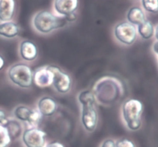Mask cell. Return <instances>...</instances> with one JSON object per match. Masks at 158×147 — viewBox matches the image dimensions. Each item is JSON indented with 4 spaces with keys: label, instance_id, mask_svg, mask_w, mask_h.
Segmentation results:
<instances>
[{
    "label": "cell",
    "instance_id": "obj_23",
    "mask_svg": "<svg viewBox=\"0 0 158 147\" xmlns=\"http://www.w3.org/2000/svg\"><path fill=\"white\" fill-rule=\"evenodd\" d=\"M100 147H117L116 146V141L113 139H106L102 143Z\"/></svg>",
    "mask_w": 158,
    "mask_h": 147
},
{
    "label": "cell",
    "instance_id": "obj_12",
    "mask_svg": "<svg viewBox=\"0 0 158 147\" xmlns=\"http://www.w3.org/2000/svg\"><path fill=\"white\" fill-rule=\"evenodd\" d=\"M19 54L22 59L26 61H33L38 56V48L32 41L23 40L20 43Z\"/></svg>",
    "mask_w": 158,
    "mask_h": 147
},
{
    "label": "cell",
    "instance_id": "obj_19",
    "mask_svg": "<svg viewBox=\"0 0 158 147\" xmlns=\"http://www.w3.org/2000/svg\"><path fill=\"white\" fill-rule=\"evenodd\" d=\"M12 141L6 126L0 124V147H9Z\"/></svg>",
    "mask_w": 158,
    "mask_h": 147
},
{
    "label": "cell",
    "instance_id": "obj_28",
    "mask_svg": "<svg viewBox=\"0 0 158 147\" xmlns=\"http://www.w3.org/2000/svg\"><path fill=\"white\" fill-rule=\"evenodd\" d=\"M153 50H154V52L157 54L158 57V42H157V43H155L154 44V46H153Z\"/></svg>",
    "mask_w": 158,
    "mask_h": 147
},
{
    "label": "cell",
    "instance_id": "obj_1",
    "mask_svg": "<svg viewBox=\"0 0 158 147\" xmlns=\"http://www.w3.org/2000/svg\"><path fill=\"white\" fill-rule=\"evenodd\" d=\"M96 101L106 106L117 103L126 92V88L120 79L106 76L96 82L92 90Z\"/></svg>",
    "mask_w": 158,
    "mask_h": 147
},
{
    "label": "cell",
    "instance_id": "obj_5",
    "mask_svg": "<svg viewBox=\"0 0 158 147\" xmlns=\"http://www.w3.org/2000/svg\"><path fill=\"white\" fill-rule=\"evenodd\" d=\"M8 77L15 86L23 89H28L33 83V70L27 64L17 63L9 68Z\"/></svg>",
    "mask_w": 158,
    "mask_h": 147
},
{
    "label": "cell",
    "instance_id": "obj_21",
    "mask_svg": "<svg viewBox=\"0 0 158 147\" xmlns=\"http://www.w3.org/2000/svg\"><path fill=\"white\" fill-rule=\"evenodd\" d=\"M42 116H43L40 113V112L38 110L32 109L29 121L27 123L29 124V127H38V125L41 122Z\"/></svg>",
    "mask_w": 158,
    "mask_h": 147
},
{
    "label": "cell",
    "instance_id": "obj_10",
    "mask_svg": "<svg viewBox=\"0 0 158 147\" xmlns=\"http://www.w3.org/2000/svg\"><path fill=\"white\" fill-rule=\"evenodd\" d=\"M54 10L60 16L75 12L79 7V0H54Z\"/></svg>",
    "mask_w": 158,
    "mask_h": 147
},
{
    "label": "cell",
    "instance_id": "obj_9",
    "mask_svg": "<svg viewBox=\"0 0 158 147\" xmlns=\"http://www.w3.org/2000/svg\"><path fill=\"white\" fill-rule=\"evenodd\" d=\"M33 83L40 88L52 86L53 73L49 66H41L33 71Z\"/></svg>",
    "mask_w": 158,
    "mask_h": 147
},
{
    "label": "cell",
    "instance_id": "obj_3",
    "mask_svg": "<svg viewBox=\"0 0 158 147\" xmlns=\"http://www.w3.org/2000/svg\"><path fill=\"white\" fill-rule=\"evenodd\" d=\"M64 16L56 15L52 12L42 10L37 12L32 18L34 29L42 34H49L67 24Z\"/></svg>",
    "mask_w": 158,
    "mask_h": 147
},
{
    "label": "cell",
    "instance_id": "obj_14",
    "mask_svg": "<svg viewBox=\"0 0 158 147\" xmlns=\"http://www.w3.org/2000/svg\"><path fill=\"white\" fill-rule=\"evenodd\" d=\"M20 33V28L12 21L0 22V36L6 39H14Z\"/></svg>",
    "mask_w": 158,
    "mask_h": 147
},
{
    "label": "cell",
    "instance_id": "obj_7",
    "mask_svg": "<svg viewBox=\"0 0 158 147\" xmlns=\"http://www.w3.org/2000/svg\"><path fill=\"white\" fill-rule=\"evenodd\" d=\"M22 141L25 147H46V133L38 127H29L23 131Z\"/></svg>",
    "mask_w": 158,
    "mask_h": 147
},
{
    "label": "cell",
    "instance_id": "obj_11",
    "mask_svg": "<svg viewBox=\"0 0 158 147\" xmlns=\"http://www.w3.org/2000/svg\"><path fill=\"white\" fill-rule=\"evenodd\" d=\"M57 103L49 96L42 97L38 102V111L43 116H52L57 110Z\"/></svg>",
    "mask_w": 158,
    "mask_h": 147
},
{
    "label": "cell",
    "instance_id": "obj_6",
    "mask_svg": "<svg viewBox=\"0 0 158 147\" xmlns=\"http://www.w3.org/2000/svg\"><path fill=\"white\" fill-rule=\"evenodd\" d=\"M114 36L120 43L131 46L137 38V29L134 25L128 22H122L114 27Z\"/></svg>",
    "mask_w": 158,
    "mask_h": 147
},
{
    "label": "cell",
    "instance_id": "obj_20",
    "mask_svg": "<svg viewBox=\"0 0 158 147\" xmlns=\"http://www.w3.org/2000/svg\"><path fill=\"white\" fill-rule=\"evenodd\" d=\"M143 8L150 13H158V0H142Z\"/></svg>",
    "mask_w": 158,
    "mask_h": 147
},
{
    "label": "cell",
    "instance_id": "obj_29",
    "mask_svg": "<svg viewBox=\"0 0 158 147\" xmlns=\"http://www.w3.org/2000/svg\"><path fill=\"white\" fill-rule=\"evenodd\" d=\"M154 35H155L156 39H157L158 42V25L157 26V27H156L155 31H154Z\"/></svg>",
    "mask_w": 158,
    "mask_h": 147
},
{
    "label": "cell",
    "instance_id": "obj_26",
    "mask_svg": "<svg viewBox=\"0 0 158 147\" xmlns=\"http://www.w3.org/2000/svg\"><path fill=\"white\" fill-rule=\"evenodd\" d=\"M46 147H65V146H63L61 143H60V142L54 141V142H52V143H48Z\"/></svg>",
    "mask_w": 158,
    "mask_h": 147
},
{
    "label": "cell",
    "instance_id": "obj_13",
    "mask_svg": "<svg viewBox=\"0 0 158 147\" xmlns=\"http://www.w3.org/2000/svg\"><path fill=\"white\" fill-rule=\"evenodd\" d=\"M15 12V0H0V22L12 21Z\"/></svg>",
    "mask_w": 158,
    "mask_h": 147
},
{
    "label": "cell",
    "instance_id": "obj_18",
    "mask_svg": "<svg viewBox=\"0 0 158 147\" xmlns=\"http://www.w3.org/2000/svg\"><path fill=\"white\" fill-rule=\"evenodd\" d=\"M32 109H29V107L26 106H19L14 109V116L15 117L17 120L24 123H28L29 116H30Z\"/></svg>",
    "mask_w": 158,
    "mask_h": 147
},
{
    "label": "cell",
    "instance_id": "obj_4",
    "mask_svg": "<svg viewBox=\"0 0 158 147\" xmlns=\"http://www.w3.org/2000/svg\"><path fill=\"white\" fill-rule=\"evenodd\" d=\"M143 105L137 99H129L122 106V116L127 128L131 131H137L142 126L141 115Z\"/></svg>",
    "mask_w": 158,
    "mask_h": 147
},
{
    "label": "cell",
    "instance_id": "obj_15",
    "mask_svg": "<svg viewBox=\"0 0 158 147\" xmlns=\"http://www.w3.org/2000/svg\"><path fill=\"white\" fill-rule=\"evenodd\" d=\"M127 18L128 22L134 26H139L147 19L143 10L138 6H133L129 9L127 14Z\"/></svg>",
    "mask_w": 158,
    "mask_h": 147
},
{
    "label": "cell",
    "instance_id": "obj_25",
    "mask_svg": "<svg viewBox=\"0 0 158 147\" xmlns=\"http://www.w3.org/2000/svg\"><path fill=\"white\" fill-rule=\"evenodd\" d=\"M64 17L65 18H66V21H67V22H75L77 18V14H76V12H73V13L69 14V15H67L66 16Z\"/></svg>",
    "mask_w": 158,
    "mask_h": 147
},
{
    "label": "cell",
    "instance_id": "obj_16",
    "mask_svg": "<svg viewBox=\"0 0 158 147\" xmlns=\"http://www.w3.org/2000/svg\"><path fill=\"white\" fill-rule=\"evenodd\" d=\"M5 126L7 129L12 140L22 137V134L23 133V128L19 120H9V119Z\"/></svg>",
    "mask_w": 158,
    "mask_h": 147
},
{
    "label": "cell",
    "instance_id": "obj_2",
    "mask_svg": "<svg viewBox=\"0 0 158 147\" xmlns=\"http://www.w3.org/2000/svg\"><path fill=\"white\" fill-rule=\"evenodd\" d=\"M78 100L82 106V125L87 132H94L98 124L95 96L91 90H84L79 94Z\"/></svg>",
    "mask_w": 158,
    "mask_h": 147
},
{
    "label": "cell",
    "instance_id": "obj_17",
    "mask_svg": "<svg viewBox=\"0 0 158 147\" xmlns=\"http://www.w3.org/2000/svg\"><path fill=\"white\" fill-rule=\"evenodd\" d=\"M154 26L149 20L146 19L143 22L137 26V32L143 39H150L154 35Z\"/></svg>",
    "mask_w": 158,
    "mask_h": 147
},
{
    "label": "cell",
    "instance_id": "obj_8",
    "mask_svg": "<svg viewBox=\"0 0 158 147\" xmlns=\"http://www.w3.org/2000/svg\"><path fill=\"white\" fill-rule=\"evenodd\" d=\"M53 73L52 86L60 94H66L69 92L72 87V79L70 76L58 66H49Z\"/></svg>",
    "mask_w": 158,
    "mask_h": 147
},
{
    "label": "cell",
    "instance_id": "obj_27",
    "mask_svg": "<svg viewBox=\"0 0 158 147\" xmlns=\"http://www.w3.org/2000/svg\"><path fill=\"white\" fill-rule=\"evenodd\" d=\"M5 66V59L1 55H0V71L3 69Z\"/></svg>",
    "mask_w": 158,
    "mask_h": 147
},
{
    "label": "cell",
    "instance_id": "obj_24",
    "mask_svg": "<svg viewBox=\"0 0 158 147\" xmlns=\"http://www.w3.org/2000/svg\"><path fill=\"white\" fill-rule=\"evenodd\" d=\"M8 120H9V118L6 116V112L2 109H0V124L5 126L6 124V123H7Z\"/></svg>",
    "mask_w": 158,
    "mask_h": 147
},
{
    "label": "cell",
    "instance_id": "obj_22",
    "mask_svg": "<svg viewBox=\"0 0 158 147\" xmlns=\"http://www.w3.org/2000/svg\"><path fill=\"white\" fill-rule=\"evenodd\" d=\"M116 146L117 147H136L135 144L133 141L128 139L123 138L116 141Z\"/></svg>",
    "mask_w": 158,
    "mask_h": 147
}]
</instances>
